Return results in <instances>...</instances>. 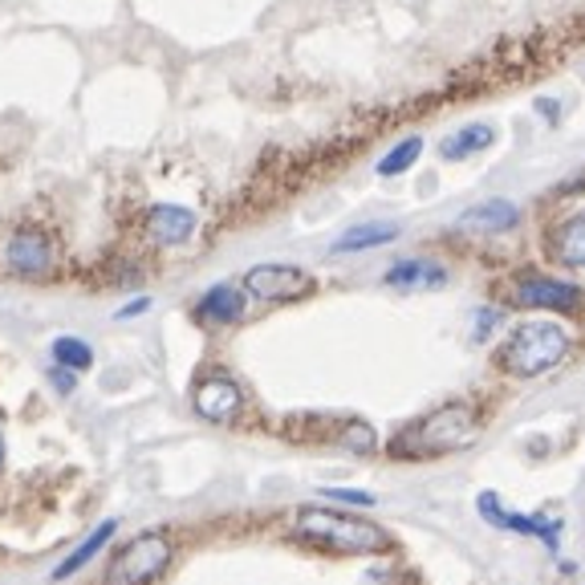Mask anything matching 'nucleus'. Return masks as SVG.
<instances>
[{"instance_id": "1", "label": "nucleus", "mask_w": 585, "mask_h": 585, "mask_svg": "<svg viewBox=\"0 0 585 585\" xmlns=\"http://www.w3.org/2000/svg\"><path fill=\"white\" fill-rule=\"evenodd\" d=\"M292 537H301L309 545L330 549V553H346V558H371V553H383L390 549V537H386L374 520H362L354 512H338V508H297L292 517Z\"/></svg>"}, {"instance_id": "2", "label": "nucleus", "mask_w": 585, "mask_h": 585, "mask_svg": "<svg viewBox=\"0 0 585 585\" xmlns=\"http://www.w3.org/2000/svg\"><path fill=\"white\" fill-rule=\"evenodd\" d=\"M479 435V415L472 402H448L439 411L423 415L419 423L402 427L390 439V455L399 460H431V455H448L467 448Z\"/></svg>"}, {"instance_id": "3", "label": "nucleus", "mask_w": 585, "mask_h": 585, "mask_svg": "<svg viewBox=\"0 0 585 585\" xmlns=\"http://www.w3.org/2000/svg\"><path fill=\"white\" fill-rule=\"evenodd\" d=\"M570 346H573L570 333L558 321H525V325H517V330L508 333V342L500 346L496 362L512 378H537V374L561 366Z\"/></svg>"}, {"instance_id": "4", "label": "nucleus", "mask_w": 585, "mask_h": 585, "mask_svg": "<svg viewBox=\"0 0 585 585\" xmlns=\"http://www.w3.org/2000/svg\"><path fill=\"white\" fill-rule=\"evenodd\" d=\"M172 537L167 532H139L134 541H126V545L114 553V561H110L107 570V585H151L159 582L163 570L172 565Z\"/></svg>"}, {"instance_id": "5", "label": "nucleus", "mask_w": 585, "mask_h": 585, "mask_svg": "<svg viewBox=\"0 0 585 585\" xmlns=\"http://www.w3.org/2000/svg\"><path fill=\"white\" fill-rule=\"evenodd\" d=\"M0 265L9 268L13 277H25V280L49 277L57 268L54 236L41 232V228H16L13 236L4 240V249H0Z\"/></svg>"}, {"instance_id": "6", "label": "nucleus", "mask_w": 585, "mask_h": 585, "mask_svg": "<svg viewBox=\"0 0 585 585\" xmlns=\"http://www.w3.org/2000/svg\"><path fill=\"white\" fill-rule=\"evenodd\" d=\"M240 285L253 301H297L313 292V277L297 265H253Z\"/></svg>"}, {"instance_id": "7", "label": "nucleus", "mask_w": 585, "mask_h": 585, "mask_svg": "<svg viewBox=\"0 0 585 585\" xmlns=\"http://www.w3.org/2000/svg\"><path fill=\"white\" fill-rule=\"evenodd\" d=\"M512 306L570 313V309L582 306V289L570 285V280L545 277V273H517L512 277Z\"/></svg>"}, {"instance_id": "8", "label": "nucleus", "mask_w": 585, "mask_h": 585, "mask_svg": "<svg viewBox=\"0 0 585 585\" xmlns=\"http://www.w3.org/2000/svg\"><path fill=\"white\" fill-rule=\"evenodd\" d=\"M200 232V216L191 208H179V203H151L143 212V236L159 249H179V244H191V236Z\"/></svg>"}, {"instance_id": "9", "label": "nucleus", "mask_w": 585, "mask_h": 585, "mask_svg": "<svg viewBox=\"0 0 585 585\" xmlns=\"http://www.w3.org/2000/svg\"><path fill=\"white\" fill-rule=\"evenodd\" d=\"M191 407L200 419L208 423H232L244 407V395H240V386L228 378V374H212V378H200L196 390H191Z\"/></svg>"}, {"instance_id": "10", "label": "nucleus", "mask_w": 585, "mask_h": 585, "mask_svg": "<svg viewBox=\"0 0 585 585\" xmlns=\"http://www.w3.org/2000/svg\"><path fill=\"white\" fill-rule=\"evenodd\" d=\"M479 517H488L496 525V529H512V532H525V537H541L549 545V553H558V520H541V517H525V512H508L505 505H500V496L496 493H484L476 500Z\"/></svg>"}, {"instance_id": "11", "label": "nucleus", "mask_w": 585, "mask_h": 585, "mask_svg": "<svg viewBox=\"0 0 585 585\" xmlns=\"http://www.w3.org/2000/svg\"><path fill=\"white\" fill-rule=\"evenodd\" d=\"M386 289H402V292H423V289H443L448 285V268L439 261H427V256H407V261H395L386 268L383 277Z\"/></svg>"}, {"instance_id": "12", "label": "nucleus", "mask_w": 585, "mask_h": 585, "mask_svg": "<svg viewBox=\"0 0 585 585\" xmlns=\"http://www.w3.org/2000/svg\"><path fill=\"white\" fill-rule=\"evenodd\" d=\"M244 309H249L244 285H212V289L196 301V321H200V325H236V321L244 318Z\"/></svg>"}, {"instance_id": "13", "label": "nucleus", "mask_w": 585, "mask_h": 585, "mask_svg": "<svg viewBox=\"0 0 585 585\" xmlns=\"http://www.w3.org/2000/svg\"><path fill=\"white\" fill-rule=\"evenodd\" d=\"M517 224H520V208L512 200H484L455 220V228L472 232V236H500V232H512Z\"/></svg>"}, {"instance_id": "14", "label": "nucleus", "mask_w": 585, "mask_h": 585, "mask_svg": "<svg viewBox=\"0 0 585 585\" xmlns=\"http://www.w3.org/2000/svg\"><path fill=\"white\" fill-rule=\"evenodd\" d=\"M549 256L565 268H585V208L565 216L553 232H549Z\"/></svg>"}, {"instance_id": "15", "label": "nucleus", "mask_w": 585, "mask_h": 585, "mask_svg": "<svg viewBox=\"0 0 585 585\" xmlns=\"http://www.w3.org/2000/svg\"><path fill=\"white\" fill-rule=\"evenodd\" d=\"M493 143H496L493 122H467V126L452 131L439 143V155H443V163H464V159H472V155H479V151H488Z\"/></svg>"}, {"instance_id": "16", "label": "nucleus", "mask_w": 585, "mask_h": 585, "mask_svg": "<svg viewBox=\"0 0 585 585\" xmlns=\"http://www.w3.org/2000/svg\"><path fill=\"white\" fill-rule=\"evenodd\" d=\"M402 228L399 224H383V220H371V224H354L350 232L333 240V253H366V249H383V244H395Z\"/></svg>"}, {"instance_id": "17", "label": "nucleus", "mask_w": 585, "mask_h": 585, "mask_svg": "<svg viewBox=\"0 0 585 585\" xmlns=\"http://www.w3.org/2000/svg\"><path fill=\"white\" fill-rule=\"evenodd\" d=\"M114 532H119V520H102V525H98V529H93L90 537H86V541H81V545L54 570L57 582H66V577H74L78 570H86V565H90V561L110 545V537H114Z\"/></svg>"}, {"instance_id": "18", "label": "nucleus", "mask_w": 585, "mask_h": 585, "mask_svg": "<svg viewBox=\"0 0 585 585\" xmlns=\"http://www.w3.org/2000/svg\"><path fill=\"white\" fill-rule=\"evenodd\" d=\"M423 139L419 134H411V139H402V143H395L390 151H386L383 159H378V175L383 179H399V175H407L419 163V155H423Z\"/></svg>"}, {"instance_id": "19", "label": "nucleus", "mask_w": 585, "mask_h": 585, "mask_svg": "<svg viewBox=\"0 0 585 585\" xmlns=\"http://www.w3.org/2000/svg\"><path fill=\"white\" fill-rule=\"evenodd\" d=\"M54 362L69 366V371H90L93 366V350L81 338H57L54 342Z\"/></svg>"}, {"instance_id": "20", "label": "nucleus", "mask_w": 585, "mask_h": 585, "mask_svg": "<svg viewBox=\"0 0 585 585\" xmlns=\"http://www.w3.org/2000/svg\"><path fill=\"white\" fill-rule=\"evenodd\" d=\"M342 443H346L350 452H371L374 448V431L362 419H350L346 427H342Z\"/></svg>"}, {"instance_id": "21", "label": "nucleus", "mask_w": 585, "mask_h": 585, "mask_svg": "<svg viewBox=\"0 0 585 585\" xmlns=\"http://www.w3.org/2000/svg\"><path fill=\"white\" fill-rule=\"evenodd\" d=\"M330 500H342V505H358V508H374L371 493H354V488H325Z\"/></svg>"}, {"instance_id": "22", "label": "nucleus", "mask_w": 585, "mask_h": 585, "mask_svg": "<svg viewBox=\"0 0 585 585\" xmlns=\"http://www.w3.org/2000/svg\"><path fill=\"white\" fill-rule=\"evenodd\" d=\"M74 374H78V371H69V366H57V362H54V371H49V378H54V386H57V390H62V395H69V390L78 386V378H74Z\"/></svg>"}, {"instance_id": "23", "label": "nucleus", "mask_w": 585, "mask_h": 585, "mask_svg": "<svg viewBox=\"0 0 585 585\" xmlns=\"http://www.w3.org/2000/svg\"><path fill=\"white\" fill-rule=\"evenodd\" d=\"M537 114H541V119H545L549 126H558V122H561L558 98H541V102H537Z\"/></svg>"}, {"instance_id": "24", "label": "nucleus", "mask_w": 585, "mask_h": 585, "mask_svg": "<svg viewBox=\"0 0 585 585\" xmlns=\"http://www.w3.org/2000/svg\"><path fill=\"white\" fill-rule=\"evenodd\" d=\"M493 321H496L493 309H488V313H479V318H476V333H472V338H476V342H484V338H488V330H493Z\"/></svg>"}, {"instance_id": "25", "label": "nucleus", "mask_w": 585, "mask_h": 585, "mask_svg": "<svg viewBox=\"0 0 585 585\" xmlns=\"http://www.w3.org/2000/svg\"><path fill=\"white\" fill-rule=\"evenodd\" d=\"M146 309H151V301H146V297H139V301H131V306L119 309V318H139V313H146Z\"/></svg>"}, {"instance_id": "26", "label": "nucleus", "mask_w": 585, "mask_h": 585, "mask_svg": "<svg viewBox=\"0 0 585 585\" xmlns=\"http://www.w3.org/2000/svg\"><path fill=\"white\" fill-rule=\"evenodd\" d=\"M0 464H4V435H0Z\"/></svg>"}]
</instances>
